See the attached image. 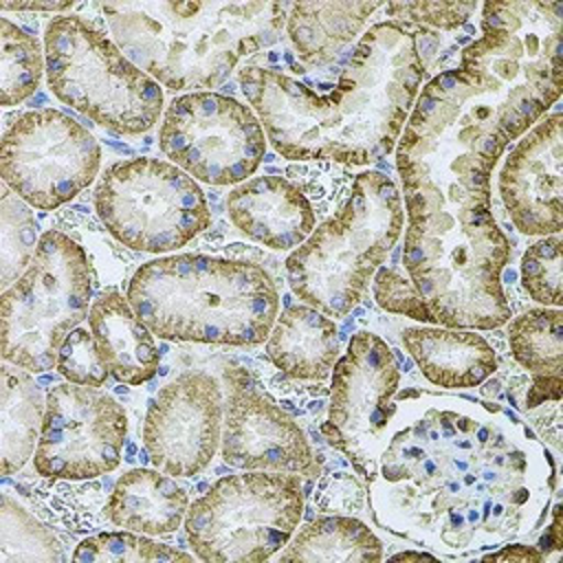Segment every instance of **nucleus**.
<instances>
[{
    "label": "nucleus",
    "mask_w": 563,
    "mask_h": 563,
    "mask_svg": "<svg viewBox=\"0 0 563 563\" xmlns=\"http://www.w3.org/2000/svg\"><path fill=\"white\" fill-rule=\"evenodd\" d=\"M369 510L387 532L462 554L530 532L554 490V462L499 405L400 391Z\"/></svg>",
    "instance_id": "nucleus-1"
},
{
    "label": "nucleus",
    "mask_w": 563,
    "mask_h": 563,
    "mask_svg": "<svg viewBox=\"0 0 563 563\" xmlns=\"http://www.w3.org/2000/svg\"><path fill=\"white\" fill-rule=\"evenodd\" d=\"M499 154L438 119H411L396 143L405 196L402 268L433 323L493 330L510 321L501 271L510 242L490 207Z\"/></svg>",
    "instance_id": "nucleus-2"
},
{
    "label": "nucleus",
    "mask_w": 563,
    "mask_h": 563,
    "mask_svg": "<svg viewBox=\"0 0 563 563\" xmlns=\"http://www.w3.org/2000/svg\"><path fill=\"white\" fill-rule=\"evenodd\" d=\"M435 48L433 31L385 20L363 31L332 84L314 90L277 66L246 64L240 86L284 158L369 165L396 147Z\"/></svg>",
    "instance_id": "nucleus-3"
},
{
    "label": "nucleus",
    "mask_w": 563,
    "mask_h": 563,
    "mask_svg": "<svg viewBox=\"0 0 563 563\" xmlns=\"http://www.w3.org/2000/svg\"><path fill=\"white\" fill-rule=\"evenodd\" d=\"M284 2H106L112 42L169 90L216 88L249 55L273 46L286 24Z\"/></svg>",
    "instance_id": "nucleus-4"
},
{
    "label": "nucleus",
    "mask_w": 563,
    "mask_h": 563,
    "mask_svg": "<svg viewBox=\"0 0 563 563\" xmlns=\"http://www.w3.org/2000/svg\"><path fill=\"white\" fill-rule=\"evenodd\" d=\"M128 301L152 334L189 343L257 345L279 314L268 271L200 253L141 264L128 284Z\"/></svg>",
    "instance_id": "nucleus-5"
},
{
    "label": "nucleus",
    "mask_w": 563,
    "mask_h": 563,
    "mask_svg": "<svg viewBox=\"0 0 563 563\" xmlns=\"http://www.w3.org/2000/svg\"><path fill=\"white\" fill-rule=\"evenodd\" d=\"M402 196L383 172H361L343 207L286 257L290 290L328 317H345L396 246Z\"/></svg>",
    "instance_id": "nucleus-6"
},
{
    "label": "nucleus",
    "mask_w": 563,
    "mask_h": 563,
    "mask_svg": "<svg viewBox=\"0 0 563 563\" xmlns=\"http://www.w3.org/2000/svg\"><path fill=\"white\" fill-rule=\"evenodd\" d=\"M51 92L114 134H143L158 121L163 88L134 66L95 20L55 15L44 29Z\"/></svg>",
    "instance_id": "nucleus-7"
},
{
    "label": "nucleus",
    "mask_w": 563,
    "mask_h": 563,
    "mask_svg": "<svg viewBox=\"0 0 563 563\" xmlns=\"http://www.w3.org/2000/svg\"><path fill=\"white\" fill-rule=\"evenodd\" d=\"M92 275L84 249L48 229L22 277L2 292V358L48 372L64 339L88 317Z\"/></svg>",
    "instance_id": "nucleus-8"
},
{
    "label": "nucleus",
    "mask_w": 563,
    "mask_h": 563,
    "mask_svg": "<svg viewBox=\"0 0 563 563\" xmlns=\"http://www.w3.org/2000/svg\"><path fill=\"white\" fill-rule=\"evenodd\" d=\"M303 488L295 473L246 471L218 479L189 504L185 532L194 554L211 563H262L295 534Z\"/></svg>",
    "instance_id": "nucleus-9"
},
{
    "label": "nucleus",
    "mask_w": 563,
    "mask_h": 563,
    "mask_svg": "<svg viewBox=\"0 0 563 563\" xmlns=\"http://www.w3.org/2000/svg\"><path fill=\"white\" fill-rule=\"evenodd\" d=\"M95 209L110 235L141 253L176 251L211 224L198 183L147 156L112 163L97 183Z\"/></svg>",
    "instance_id": "nucleus-10"
},
{
    "label": "nucleus",
    "mask_w": 563,
    "mask_h": 563,
    "mask_svg": "<svg viewBox=\"0 0 563 563\" xmlns=\"http://www.w3.org/2000/svg\"><path fill=\"white\" fill-rule=\"evenodd\" d=\"M266 132L251 106L194 90L176 97L158 130V147L176 167L207 185H240L266 154Z\"/></svg>",
    "instance_id": "nucleus-11"
},
{
    "label": "nucleus",
    "mask_w": 563,
    "mask_h": 563,
    "mask_svg": "<svg viewBox=\"0 0 563 563\" xmlns=\"http://www.w3.org/2000/svg\"><path fill=\"white\" fill-rule=\"evenodd\" d=\"M97 139L55 108L29 110L4 130L0 172L4 185L26 205L57 209L99 174Z\"/></svg>",
    "instance_id": "nucleus-12"
},
{
    "label": "nucleus",
    "mask_w": 563,
    "mask_h": 563,
    "mask_svg": "<svg viewBox=\"0 0 563 563\" xmlns=\"http://www.w3.org/2000/svg\"><path fill=\"white\" fill-rule=\"evenodd\" d=\"M332 369L328 418L321 431L369 482L396 411L400 369L394 350L367 330L350 339L347 352Z\"/></svg>",
    "instance_id": "nucleus-13"
},
{
    "label": "nucleus",
    "mask_w": 563,
    "mask_h": 563,
    "mask_svg": "<svg viewBox=\"0 0 563 563\" xmlns=\"http://www.w3.org/2000/svg\"><path fill=\"white\" fill-rule=\"evenodd\" d=\"M125 435L128 416L114 396L62 383L46 394L33 466L42 477L92 479L119 466Z\"/></svg>",
    "instance_id": "nucleus-14"
},
{
    "label": "nucleus",
    "mask_w": 563,
    "mask_h": 563,
    "mask_svg": "<svg viewBox=\"0 0 563 563\" xmlns=\"http://www.w3.org/2000/svg\"><path fill=\"white\" fill-rule=\"evenodd\" d=\"M222 385L205 369H189L150 400L143 442L152 464L176 477L202 473L222 438Z\"/></svg>",
    "instance_id": "nucleus-15"
},
{
    "label": "nucleus",
    "mask_w": 563,
    "mask_h": 563,
    "mask_svg": "<svg viewBox=\"0 0 563 563\" xmlns=\"http://www.w3.org/2000/svg\"><path fill=\"white\" fill-rule=\"evenodd\" d=\"M224 383L222 460L244 471H282L317 477L319 464L295 418L260 391L246 369H224Z\"/></svg>",
    "instance_id": "nucleus-16"
},
{
    "label": "nucleus",
    "mask_w": 563,
    "mask_h": 563,
    "mask_svg": "<svg viewBox=\"0 0 563 563\" xmlns=\"http://www.w3.org/2000/svg\"><path fill=\"white\" fill-rule=\"evenodd\" d=\"M499 196L512 224L526 235H554L563 229V132L561 112L539 119L508 152Z\"/></svg>",
    "instance_id": "nucleus-17"
},
{
    "label": "nucleus",
    "mask_w": 563,
    "mask_h": 563,
    "mask_svg": "<svg viewBox=\"0 0 563 563\" xmlns=\"http://www.w3.org/2000/svg\"><path fill=\"white\" fill-rule=\"evenodd\" d=\"M231 224L273 251L297 249L317 229V213L303 191L284 176H255L227 196Z\"/></svg>",
    "instance_id": "nucleus-18"
},
{
    "label": "nucleus",
    "mask_w": 563,
    "mask_h": 563,
    "mask_svg": "<svg viewBox=\"0 0 563 563\" xmlns=\"http://www.w3.org/2000/svg\"><path fill=\"white\" fill-rule=\"evenodd\" d=\"M402 343L422 376L442 389L477 387L497 369L495 347L464 328H405Z\"/></svg>",
    "instance_id": "nucleus-19"
},
{
    "label": "nucleus",
    "mask_w": 563,
    "mask_h": 563,
    "mask_svg": "<svg viewBox=\"0 0 563 563\" xmlns=\"http://www.w3.org/2000/svg\"><path fill=\"white\" fill-rule=\"evenodd\" d=\"M512 358L526 369V385L517 400L519 411H534L561 402L563 394V310L534 308L508 323Z\"/></svg>",
    "instance_id": "nucleus-20"
},
{
    "label": "nucleus",
    "mask_w": 563,
    "mask_h": 563,
    "mask_svg": "<svg viewBox=\"0 0 563 563\" xmlns=\"http://www.w3.org/2000/svg\"><path fill=\"white\" fill-rule=\"evenodd\" d=\"M88 323L108 372L119 383L141 385L156 374L158 347L152 330L119 290L110 288L92 299Z\"/></svg>",
    "instance_id": "nucleus-21"
},
{
    "label": "nucleus",
    "mask_w": 563,
    "mask_h": 563,
    "mask_svg": "<svg viewBox=\"0 0 563 563\" xmlns=\"http://www.w3.org/2000/svg\"><path fill=\"white\" fill-rule=\"evenodd\" d=\"M266 354L277 369L299 380H323L339 358L336 323L308 303H292L277 314Z\"/></svg>",
    "instance_id": "nucleus-22"
},
{
    "label": "nucleus",
    "mask_w": 563,
    "mask_h": 563,
    "mask_svg": "<svg viewBox=\"0 0 563 563\" xmlns=\"http://www.w3.org/2000/svg\"><path fill=\"white\" fill-rule=\"evenodd\" d=\"M187 510L189 499L185 488L158 468H132L123 473L106 504L110 523L147 537L178 530Z\"/></svg>",
    "instance_id": "nucleus-23"
},
{
    "label": "nucleus",
    "mask_w": 563,
    "mask_h": 563,
    "mask_svg": "<svg viewBox=\"0 0 563 563\" xmlns=\"http://www.w3.org/2000/svg\"><path fill=\"white\" fill-rule=\"evenodd\" d=\"M383 2H295L286 15V31L299 59L308 66L330 64L365 29Z\"/></svg>",
    "instance_id": "nucleus-24"
},
{
    "label": "nucleus",
    "mask_w": 563,
    "mask_h": 563,
    "mask_svg": "<svg viewBox=\"0 0 563 563\" xmlns=\"http://www.w3.org/2000/svg\"><path fill=\"white\" fill-rule=\"evenodd\" d=\"M44 411L46 398L33 376L26 369L4 361L0 387L2 475H13L33 457L44 422Z\"/></svg>",
    "instance_id": "nucleus-25"
},
{
    "label": "nucleus",
    "mask_w": 563,
    "mask_h": 563,
    "mask_svg": "<svg viewBox=\"0 0 563 563\" xmlns=\"http://www.w3.org/2000/svg\"><path fill=\"white\" fill-rule=\"evenodd\" d=\"M273 559L310 563L380 561L383 541L356 517L332 515L303 526Z\"/></svg>",
    "instance_id": "nucleus-26"
},
{
    "label": "nucleus",
    "mask_w": 563,
    "mask_h": 563,
    "mask_svg": "<svg viewBox=\"0 0 563 563\" xmlns=\"http://www.w3.org/2000/svg\"><path fill=\"white\" fill-rule=\"evenodd\" d=\"M59 539L9 490L0 506V563H53L64 561Z\"/></svg>",
    "instance_id": "nucleus-27"
},
{
    "label": "nucleus",
    "mask_w": 563,
    "mask_h": 563,
    "mask_svg": "<svg viewBox=\"0 0 563 563\" xmlns=\"http://www.w3.org/2000/svg\"><path fill=\"white\" fill-rule=\"evenodd\" d=\"M46 70L44 51L35 35L26 33L9 18H0V101L18 106L29 99Z\"/></svg>",
    "instance_id": "nucleus-28"
},
{
    "label": "nucleus",
    "mask_w": 563,
    "mask_h": 563,
    "mask_svg": "<svg viewBox=\"0 0 563 563\" xmlns=\"http://www.w3.org/2000/svg\"><path fill=\"white\" fill-rule=\"evenodd\" d=\"M37 244V222L31 205L4 185L0 198V284L4 290L29 268Z\"/></svg>",
    "instance_id": "nucleus-29"
},
{
    "label": "nucleus",
    "mask_w": 563,
    "mask_h": 563,
    "mask_svg": "<svg viewBox=\"0 0 563 563\" xmlns=\"http://www.w3.org/2000/svg\"><path fill=\"white\" fill-rule=\"evenodd\" d=\"M194 556L150 539L147 534L134 532V530H114V532H101L95 537L84 539L75 552L73 561L84 563H143V561H191Z\"/></svg>",
    "instance_id": "nucleus-30"
},
{
    "label": "nucleus",
    "mask_w": 563,
    "mask_h": 563,
    "mask_svg": "<svg viewBox=\"0 0 563 563\" xmlns=\"http://www.w3.org/2000/svg\"><path fill=\"white\" fill-rule=\"evenodd\" d=\"M563 240L559 233L530 244L521 257V282L530 299L545 308L563 303Z\"/></svg>",
    "instance_id": "nucleus-31"
},
{
    "label": "nucleus",
    "mask_w": 563,
    "mask_h": 563,
    "mask_svg": "<svg viewBox=\"0 0 563 563\" xmlns=\"http://www.w3.org/2000/svg\"><path fill=\"white\" fill-rule=\"evenodd\" d=\"M55 367L68 383L92 387H101L110 374L92 332L86 328H75L64 339Z\"/></svg>",
    "instance_id": "nucleus-32"
},
{
    "label": "nucleus",
    "mask_w": 563,
    "mask_h": 563,
    "mask_svg": "<svg viewBox=\"0 0 563 563\" xmlns=\"http://www.w3.org/2000/svg\"><path fill=\"white\" fill-rule=\"evenodd\" d=\"M477 2H387L383 9L389 15V20H405L413 22L418 26H433L442 31L457 29L468 22V18L477 11Z\"/></svg>",
    "instance_id": "nucleus-33"
},
{
    "label": "nucleus",
    "mask_w": 563,
    "mask_h": 563,
    "mask_svg": "<svg viewBox=\"0 0 563 563\" xmlns=\"http://www.w3.org/2000/svg\"><path fill=\"white\" fill-rule=\"evenodd\" d=\"M374 297L380 308L398 314H407L416 321L431 323V317L418 297L416 288L407 277H402L398 266H385L376 273L374 279Z\"/></svg>",
    "instance_id": "nucleus-34"
},
{
    "label": "nucleus",
    "mask_w": 563,
    "mask_h": 563,
    "mask_svg": "<svg viewBox=\"0 0 563 563\" xmlns=\"http://www.w3.org/2000/svg\"><path fill=\"white\" fill-rule=\"evenodd\" d=\"M314 501L323 512H354L363 506V488L352 475L336 473L319 482Z\"/></svg>",
    "instance_id": "nucleus-35"
},
{
    "label": "nucleus",
    "mask_w": 563,
    "mask_h": 563,
    "mask_svg": "<svg viewBox=\"0 0 563 563\" xmlns=\"http://www.w3.org/2000/svg\"><path fill=\"white\" fill-rule=\"evenodd\" d=\"M501 550L484 554V561H519V563H537L543 561V554L534 545L512 543V545H499Z\"/></svg>",
    "instance_id": "nucleus-36"
},
{
    "label": "nucleus",
    "mask_w": 563,
    "mask_h": 563,
    "mask_svg": "<svg viewBox=\"0 0 563 563\" xmlns=\"http://www.w3.org/2000/svg\"><path fill=\"white\" fill-rule=\"evenodd\" d=\"M0 9L4 11H66L73 9V2H11V0H0Z\"/></svg>",
    "instance_id": "nucleus-37"
},
{
    "label": "nucleus",
    "mask_w": 563,
    "mask_h": 563,
    "mask_svg": "<svg viewBox=\"0 0 563 563\" xmlns=\"http://www.w3.org/2000/svg\"><path fill=\"white\" fill-rule=\"evenodd\" d=\"M394 561H422V559H433V554L429 552H416V550H407V552H398L391 556Z\"/></svg>",
    "instance_id": "nucleus-38"
}]
</instances>
